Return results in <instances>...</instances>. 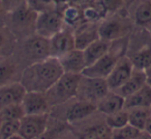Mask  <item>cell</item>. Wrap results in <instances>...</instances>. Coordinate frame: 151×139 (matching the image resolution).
<instances>
[{
	"label": "cell",
	"mask_w": 151,
	"mask_h": 139,
	"mask_svg": "<svg viewBox=\"0 0 151 139\" xmlns=\"http://www.w3.org/2000/svg\"><path fill=\"white\" fill-rule=\"evenodd\" d=\"M99 23H83L73 31L76 41V49L84 50L90 44L99 40Z\"/></svg>",
	"instance_id": "obj_14"
},
{
	"label": "cell",
	"mask_w": 151,
	"mask_h": 139,
	"mask_svg": "<svg viewBox=\"0 0 151 139\" xmlns=\"http://www.w3.org/2000/svg\"><path fill=\"white\" fill-rule=\"evenodd\" d=\"M63 74L64 72L58 59L48 57L25 67L20 82L27 91L46 93Z\"/></svg>",
	"instance_id": "obj_1"
},
{
	"label": "cell",
	"mask_w": 151,
	"mask_h": 139,
	"mask_svg": "<svg viewBox=\"0 0 151 139\" xmlns=\"http://www.w3.org/2000/svg\"><path fill=\"white\" fill-rule=\"evenodd\" d=\"M82 75L64 74L58 81L46 93L51 107L61 105L78 96Z\"/></svg>",
	"instance_id": "obj_4"
},
{
	"label": "cell",
	"mask_w": 151,
	"mask_h": 139,
	"mask_svg": "<svg viewBox=\"0 0 151 139\" xmlns=\"http://www.w3.org/2000/svg\"><path fill=\"white\" fill-rule=\"evenodd\" d=\"M150 110H151V106H150Z\"/></svg>",
	"instance_id": "obj_41"
},
{
	"label": "cell",
	"mask_w": 151,
	"mask_h": 139,
	"mask_svg": "<svg viewBox=\"0 0 151 139\" xmlns=\"http://www.w3.org/2000/svg\"><path fill=\"white\" fill-rule=\"evenodd\" d=\"M130 1L132 0H99L108 16L120 13L125 7V5L129 4Z\"/></svg>",
	"instance_id": "obj_28"
},
{
	"label": "cell",
	"mask_w": 151,
	"mask_h": 139,
	"mask_svg": "<svg viewBox=\"0 0 151 139\" xmlns=\"http://www.w3.org/2000/svg\"><path fill=\"white\" fill-rule=\"evenodd\" d=\"M0 116L2 118V120H20L25 116V112H24L22 105H13L9 107L3 109L2 111H0Z\"/></svg>",
	"instance_id": "obj_27"
},
{
	"label": "cell",
	"mask_w": 151,
	"mask_h": 139,
	"mask_svg": "<svg viewBox=\"0 0 151 139\" xmlns=\"http://www.w3.org/2000/svg\"><path fill=\"white\" fill-rule=\"evenodd\" d=\"M9 139H24L23 137L21 136V135H19V134H17V135H15V136H13V137H11Z\"/></svg>",
	"instance_id": "obj_36"
},
{
	"label": "cell",
	"mask_w": 151,
	"mask_h": 139,
	"mask_svg": "<svg viewBox=\"0 0 151 139\" xmlns=\"http://www.w3.org/2000/svg\"><path fill=\"white\" fill-rule=\"evenodd\" d=\"M3 9V7H2V3H1V0H0V11Z\"/></svg>",
	"instance_id": "obj_39"
},
{
	"label": "cell",
	"mask_w": 151,
	"mask_h": 139,
	"mask_svg": "<svg viewBox=\"0 0 151 139\" xmlns=\"http://www.w3.org/2000/svg\"><path fill=\"white\" fill-rule=\"evenodd\" d=\"M57 134V131L55 130H47L45 133L36 137L35 139H55V136Z\"/></svg>",
	"instance_id": "obj_31"
},
{
	"label": "cell",
	"mask_w": 151,
	"mask_h": 139,
	"mask_svg": "<svg viewBox=\"0 0 151 139\" xmlns=\"http://www.w3.org/2000/svg\"><path fill=\"white\" fill-rule=\"evenodd\" d=\"M24 48L30 58L35 59L36 61L44 60V59L51 57L50 54V42L49 40L40 38L38 35H34L29 38L25 42Z\"/></svg>",
	"instance_id": "obj_15"
},
{
	"label": "cell",
	"mask_w": 151,
	"mask_h": 139,
	"mask_svg": "<svg viewBox=\"0 0 151 139\" xmlns=\"http://www.w3.org/2000/svg\"><path fill=\"white\" fill-rule=\"evenodd\" d=\"M26 93L27 90L20 81L0 86V111L9 106L21 104Z\"/></svg>",
	"instance_id": "obj_12"
},
{
	"label": "cell",
	"mask_w": 151,
	"mask_h": 139,
	"mask_svg": "<svg viewBox=\"0 0 151 139\" xmlns=\"http://www.w3.org/2000/svg\"><path fill=\"white\" fill-rule=\"evenodd\" d=\"M145 75H146V84L151 87V67L145 70Z\"/></svg>",
	"instance_id": "obj_32"
},
{
	"label": "cell",
	"mask_w": 151,
	"mask_h": 139,
	"mask_svg": "<svg viewBox=\"0 0 151 139\" xmlns=\"http://www.w3.org/2000/svg\"><path fill=\"white\" fill-rule=\"evenodd\" d=\"M124 105H125V99L117 93L111 90L96 104V108L97 111L101 112L107 116L123 110Z\"/></svg>",
	"instance_id": "obj_17"
},
{
	"label": "cell",
	"mask_w": 151,
	"mask_h": 139,
	"mask_svg": "<svg viewBox=\"0 0 151 139\" xmlns=\"http://www.w3.org/2000/svg\"><path fill=\"white\" fill-rule=\"evenodd\" d=\"M20 122L18 120H3L0 129V139H9L19 134Z\"/></svg>",
	"instance_id": "obj_29"
},
{
	"label": "cell",
	"mask_w": 151,
	"mask_h": 139,
	"mask_svg": "<svg viewBox=\"0 0 151 139\" xmlns=\"http://www.w3.org/2000/svg\"><path fill=\"white\" fill-rule=\"evenodd\" d=\"M2 118H1V116H0V129H1V126H2Z\"/></svg>",
	"instance_id": "obj_38"
},
{
	"label": "cell",
	"mask_w": 151,
	"mask_h": 139,
	"mask_svg": "<svg viewBox=\"0 0 151 139\" xmlns=\"http://www.w3.org/2000/svg\"><path fill=\"white\" fill-rule=\"evenodd\" d=\"M151 106V87L146 84L144 87L132 93L125 99L124 109L132 108H150Z\"/></svg>",
	"instance_id": "obj_21"
},
{
	"label": "cell",
	"mask_w": 151,
	"mask_h": 139,
	"mask_svg": "<svg viewBox=\"0 0 151 139\" xmlns=\"http://www.w3.org/2000/svg\"><path fill=\"white\" fill-rule=\"evenodd\" d=\"M95 111H97L95 104L79 100L67 108L66 112H65V119L68 122H78V120H82L90 116Z\"/></svg>",
	"instance_id": "obj_16"
},
{
	"label": "cell",
	"mask_w": 151,
	"mask_h": 139,
	"mask_svg": "<svg viewBox=\"0 0 151 139\" xmlns=\"http://www.w3.org/2000/svg\"><path fill=\"white\" fill-rule=\"evenodd\" d=\"M65 28V23L60 11L57 9L37 14L35 22V34L50 40Z\"/></svg>",
	"instance_id": "obj_5"
},
{
	"label": "cell",
	"mask_w": 151,
	"mask_h": 139,
	"mask_svg": "<svg viewBox=\"0 0 151 139\" xmlns=\"http://www.w3.org/2000/svg\"><path fill=\"white\" fill-rule=\"evenodd\" d=\"M13 16V24L17 29H26V28L33 26L35 29V22L37 18V13L32 11L28 7L27 4L23 5L22 7L18 9L17 11L11 13Z\"/></svg>",
	"instance_id": "obj_20"
},
{
	"label": "cell",
	"mask_w": 151,
	"mask_h": 139,
	"mask_svg": "<svg viewBox=\"0 0 151 139\" xmlns=\"http://www.w3.org/2000/svg\"><path fill=\"white\" fill-rule=\"evenodd\" d=\"M106 124L112 129H119L122 127L128 125V112L126 109H123L121 111H118L116 113L107 115L106 117Z\"/></svg>",
	"instance_id": "obj_25"
},
{
	"label": "cell",
	"mask_w": 151,
	"mask_h": 139,
	"mask_svg": "<svg viewBox=\"0 0 151 139\" xmlns=\"http://www.w3.org/2000/svg\"><path fill=\"white\" fill-rule=\"evenodd\" d=\"M134 28V25L128 15L123 16L120 13L109 15L99 24V38L111 43L115 42L128 38Z\"/></svg>",
	"instance_id": "obj_3"
},
{
	"label": "cell",
	"mask_w": 151,
	"mask_h": 139,
	"mask_svg": "<svg viewBox=\"0 0 151 139\" xmlns=\"http://www.w3.org/2000/svg\"><path fill=\"white\" fill-rule=\"evenodd\" d=\"M145 85H146V75H145V71H140V70L134 69V73H132V76L129 77V79H128L120 88L115 90V93H117L118 95L123 97L124 99H126L127 97L132 96V93L140 90Z\"/></svg>",
	"instance_id": "obj_18"
},
{
	"label": "cell",
	"mask_w": 151,
	"mask_h": 139,
	"mask_svg": "<svg viewBox=\"0 0 151 139\" xmlns=\"http://www.w3.org/2000/svg\"><path fill=\"white\" fill-rule=\"evenodd\" d=\"M4 45H5V36L2 32L0 31V49L2 48Z\"/></svg>",
	"instance_id": "obj_35"
},
{
	"label": "cell",
	"mask_w": 151,
	"mask_h": 139,
	"mask_svg": "<svg viewBox=\"0 0 151 139\" xmlns=\"http://www.w3.org/2000/svg\"><path fill=\"white\" fill-rule=\"evenodd\" d=\"M142 131H139L129 124L119 129H115L112 133V139H137Z\"/></svg>",
	"instance_id": "obj_26"
},
{
	"label": "cell",
	"mask_w": 151,
	"mask_h": 139,
	"mask_svg": "<svg viewBox=\"0 0 151 139\" xmlns=\"http://www.w3.org/2000/svg\"><path fill=\"white\" fill-rule=\"evenodd\" d=\"M25 115H38L49 114L51 105L48 101L47 95L37 91H27L21 103Z\"/></svg>",
	"instance_id": "obj_9"
},
{
	"label": "cell",
	"mask_w": 151,
	"mask_h": 139,
	"mask_svg": "<svg viewBox=\"0 0 151 139\" xmlns=\"http://www.w3.org/2000/svg\"><path fill=\"white\" fill-rule=\"evenodd\" d=\"M112 133L113 130L104 122L85 130L79 136V139H112Z\"/></svg>",
	"instance_id": "obj_24"
},
{
	"label": "cell",
	"mask_w": 151,
	"mask_h": 139,
	"mask_svg": "<svg viewBox=\"0 0 151 139\" xmlns=\"http://www.w3.org/2000/svg\"><path fill=\"white\" fill-rule=\"evenodd\" d=\"M111 44H112L111 42H108V41L99 38V40L95 41L94 43L90 44L84 50H82L83 53H84L86 67L93 64L95 61H97L103 56H105L109 52L110 48H111Z\"/></svg>",
	"instance_id": "obj_19"
},
{
	"label": "cell",
	"mask_w": 151,
	"mask_h": 139,
	"mask_svg": "<svg viewBox=\"0 0 151 139\" xmlns=\"http://www.w3.org/2000/svg\"><path fill=\"white\" fill-rule=\"evenodd\" d=\"M57 59L60 62L63 72L66 74L82 75L83 71L86 69L84 53L82 50H79V49H73V51L62 55Z\"/></svg>",
	"instance_id": "obj_13"
},
{
	"label": "cell",
	"mask_w": 151,
	"mask_h": 139,
	"mask_svg": "<svg viewBox=\"0 0 151 139\" xmlns=\"http://www.w3.org/2000/svg\"><path fill=\"white\" fill-rule=\"evenodd\" d=\"M134 67L127 56H123L118 60L112 72L107 77V83L112 91L117 90L129 79L134 73Z\"/></svg>",
	"instance_id": "obj_8"
},
{
	"label": "cell",
	"mask_w": 151,
	"mask_h": 139,
	"mask_svg": "<svg viewBox=\"0 0 151 139\" xmlns=\"http://www.w3.org/2000/svg\"><path fill=\"white\" fill-rule=\"evenodd\" d=\"M126 110L128 112V124L139 131H144L151 114L150 108H132Z\"/></svg>",
	"instance_id": "obj_23"
},
{
	"label": "cell",
	"mask_w": 151,
	"mask_h": 139,
	"mask_svg": "<svg viewBox=\"0 0 151 139\" xmlns=\"http://www.w3.org/2000/svg\"><path fill=\"white\" fill-rule=\"evenodd\" d=\"M126 56L136 70L145 71L151 67V35L148 30L134 26L128 38Z\"/></svg>",
	"instance_id": "obj_2"
},
{
	"label": "cell",
	"mask_w": 151,
	"mask_h": 139,
	"mask_svg": "<svg viewBox=\"0 0 151 139\" xmlns=\"http://www.w3.org/2000/svg\"><path fill=\"white\" fill-rule=\"evenodd\" d=\"M128 17L136 27L151 26V0H132L128 4Z\"/></svg>",
	"instance_id": "obj_11"
},
{
	"label": "cell",
	"mask_w": 151,
	"mask_h": 139,
	"mask_svg": "<svg viewBox=\"0 0 151 139\" xmlns=\"http://www.w3.org/2000/svg\"><path fill=\"white\" fill-rule=\"evenodd\" d=\"M137 139H151V135L149 133L145 132V131H142Z\"/></svg>",
	"instance_id": "obj_33"
},
{
	"label": "cell",
	"mask_w": 151,
	"mask_h": 139,
	"mask_svg": "<svg viewBox=\"0 0 151 139\" xmlns=\"http://www.w3.org/2000/svg\"><path fill=\"white\" fill-rule=\"evenodd\" d=\"M1 3H2L3 9L9 13H13L25 5L27 3V0H1Z\"/></svg>",
	"instance_id": "obj_30"
},
{
	"label": "cell",
	"mask_w": 151,
	"mask_h": 139,
	"mask_svg": "<svg viewBox=\"0 0 151 139\" xmlns=\"http://www.w3.org/2000/svg\"><path fill=\"white\" fill-rule=\"evenodd\" d=\"M111 91L106 79L87 78L82 76L79 86L78 96L82 93L83 101H87L96 105L104 97Z\"/></svg>",
	"instance_id": "obj_6"
},
{
	"label": "cell",
	"mask_w": 151,
	"mask_h": 139,
	"mask_svg": "<svg viewBox=\"0 0 151 139\" xmlns=\"http://www.w3.org/2000/svg\"><path fill=\"white\" fill-rule=\"evenodd\" d=\"M147 30H148V32H149V34L151 35V26H149L148 28H147Z\"/></svg>",
	"instance_id": "obj_37"
},
{
	"label": "cell",
	"mask_w": 151,
	"mask_h": 139,
	"mask_svg": "<svg viewBox=\"0 0 151 139\" xmlns=\"http://www.w3.org/2000/svg\"><path fill=\"white\" fill-rule=\"evenodd\" d=\"M49 114L25 115L20 120L19 135L24 139H35L48 130Z\"/></svg>",
	"instance_id": "obj_7"
},
{
	"label": "cell",
	"mask_w": 151,
	"mask_h": 139,
	"mask_svg": "<svg viewBox=\"0 0 151 139\" xmlns=\"http://www.w3.org/2000/svg\"><path fill=\"white\" fill-rule=\"evenodd\" d=\"M49 42H50L51 57H55V58H59L62 55L76 49L73 31L66 27L57 34H55L53 38H51Z\"/></svg>",
	"instance_id": "obj_10"
},
{
	"label": "cell",
	"mask_w": 151,
	"mask_h": 139,
	"mask_svg": "<svg viewBox=\"0 0 151 139\" xmlns=\"http://www.w3.org/2000/svg\"><path fill=\"white\" fill-rule=\"evenodd\" d=\"M144 131L151 135V114H150V116H149L148 120H147V124H146V126H145Z\"/></svg>",
	"instance_id": "obj_34"
},
{
	"label": "cell",
	"mask_w": 151,
	"mask_h": 139,
	"mask_svg": "<svg viewBox=\"0 0 151 139\" xmlns=\"http://www.w3.org/2000/svg\"><path fill=\"white\" fill-rule=\"evenodd\" d=\"M17 74V65L9 57L0 56V86L11 84Z\"/></svg>",
	"instance_id": "obj_22"
},
{
	"label": "cell",
	"mask_w": 151,
	"mask_h": 139,
	"mask_svg": "<svg viewBox=\"0 0 151 139\" xmlns=\"http://www.w3.org/2000/svg\"><path fill=\"white\" fill-rule=\"evenodd\" d=\"M57 1H58V2H59V1H61V0H57Z\"/></svg>",
	"instance_id": "obj_40"
}]
</instances>
